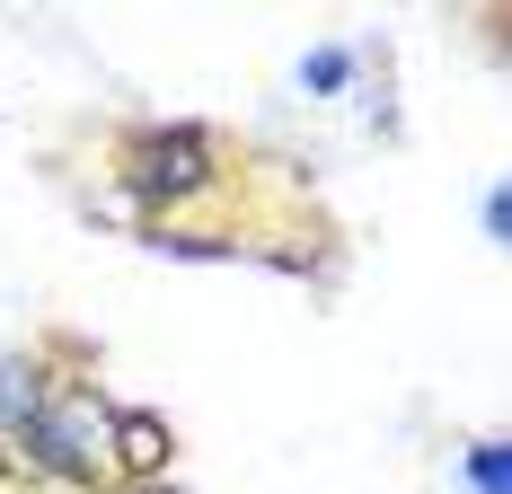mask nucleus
Here are the masks:
<instances>
[{
    "instance_id": "nucleus-1",
    "label": "nucleus",
    "mask_w": 512,
    "mask_h": 494,
    "mask_svg": "<svg viewBox=\"0 0 512 494\" xmlns=\"http://www.w3.org/2000/svg\"><path fill=\"white\" fill-rule=\"evenodd\" d=\"M27 433L45 450V468H62V477H106V468H115V415L98 406V389L45 397V406L27 415Z\"/></svg>"
},
{
    "instance_id": "nucleus-2",
    "label": "nucleus",
    "mask_w": 512,
    "mask_h": 494,
    "mask_svg": "<svg viewBox=\"0 0 512 494\" xmlns=\"http://www.w3.org/2000/svg\"><path fill=\"white\" fill-rule=\"evenodd\" d=\"M151 168H133L151 195H186V186H204V133H151L142 142Z\"/></svg>"
},
{
    "instance_id": "nucleus-3",
    "label": "nucleus",
    "mask_w": 512,
    "mask_h": 494,
    "mask_svg": "<svg viewBox=\"0 0 512 494\" xmlns=\"http://www.w3.org/2000/svg\"><path fill=\"white\" fill-rule=\"evenodd\" d=\"M115 459L124 468H159L168 459V424L159 415H115Z\"/></svg>"
},
{
    "instance_id": "nucleus-4",
    "label": "nucleus",
    "mask_w": 512,
    "mask_h": 494,
    "mask_svg": "<svg viewBox=\"0 0 512 494\" xmlns=\"http://www.w3.org/2000/svg\"><path fill=\"white\" fill-rule=\"evenodd\" d=\"M468 486H477V494H504V442H477V450H468Z\"/></svg>"
},
{
    "instance_id": "nucleus-5",
    "label": "nucleus",
    "mask_w": 512,
    "mask_h": 494,
    "mask_svg": "<svg viewBox=\"0 0 512 494\" xmlns=\"http://www.w3.org/2000/svg\"><path fill=\"white\" fill-rule=\"evenodd\" d=\"M345 71H354V62H345L336 45H327V53H309V62H301V80H309V89H336Z\"/></svg>"
}]
</instances>
